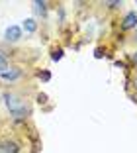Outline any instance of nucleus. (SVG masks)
Instances as JSON below:
<instances>
[{
	"mask_svg": "<svg viewBox=\"0 0 137 153\" xmlns=\"http://www.w3.org/2000/svg\"><path fill=\"white\" fill-rule=\"evenodd\" d=\"M131 61H133V65H135V67H137V51H135V53L131 55Z\"/></svg>",
	"mask_w": 137,
	"mask_h": 153,
	"instance_id": "nucleus-12",
	"label": "nucleus"
},
{
	"mask_svg": "<svg viewBox=\"0 0 137 153\" xmlns=\"http://www.w3.org/2000/svg\"><path fill=\"white\" fill-rule=\"evenodd\" d=\"M133 86H135V88H137V76H135V79H133Z\"/></svg>",
	"mask_w": 137,
	"mask_h": 153,
	"instance_id": "nucleus-13",
	"label": "nucleus"
},
{
	"mask_svg": "<svg viewBox=\"0 0 137 153\" xmlns=\"http://www.w3.org/2000/svg\"><path fill=\"white\" fill-rule=\"evenodd\" d=\"M119 27H121V30H125V32H127V30H135L137 27V12H127L124 16V20H121V24H119Z\"/></svg>",
	"mask_w": 137,
	"mask_h": 153,
	"instance_id": "nucleus-5",
	"label": "nucleus"
},
{
	"mask_svg": "<svg viewBox=\"0 0 137 153\" xmlns=\"http://www.w3.org/2000/svg\"><path fill=\"white\" fill-rule=\"evenodd\" d=\"M33 10H36V14H39V16H45V14H47V2H45V0H36V2H33Z\"/></svg>",
	"mask_w": 137,
	"mask_h": 153,
	"instance_id": "nucleus-7",
	"label": "nucleus"
},
{
	"mask_svg": "<svg viewBox=\"0 0 137 153\" xmlns=\"http://www.w3.org/2000/svg\"><path fill=\"white\" fill-rule=\"evenodd\" d=\"M24 37V32L20 26H8L4 32V39L8 41V43H16V41H20Z\"/></svg>",
	"mask_w": 137,
	"mask_h": 153,
	"instance_id": "nucleus-4",
	"label": "nucleus"
},
{
	"mask_svg": "<svg viewBox=\"0 0 137 153\" xmlns=\"http://www.w3.org/2000/svg\"><path fill=\"white\" fill-rule=\"evenodd\" d=\"M135 41H137V30H135Z\"/></svg>",
	"mask_w": 137,
	"mask_h": 153,
	"instance_id": "nucleus-14",
	"label": "nucleus"
},
{
	"mask_svg": "<svg viewBox=\"0 0 137 153\" xmlns=\"http://www.w3.org/2000/svg\"><path fill=\"white\" fill-rule=\"evenodd\" d=\"M37 27H39V24H37L36 18H26V20H24V24H22V32H26V33H36Z\"/></svg>",
	"mask_w": 137,
	"mask_h": 153,
	"instance_id": "nucleus-6",
	"label": "nucleus"
},
{
	"mask_svg": "<svg viewBox=\"0 0 137 153\" xmlns=\"http://www.w3.org/2000/svg\"><path fill=\"white\" fill-rule=\"evenodd\" d=\"M10 67V61H8V57H6L2 51H0V73H4L6 69Z\"/></svg>",
	"mask_w": 137,
	"mask_h": 153,
	"instance_id": "nucleus-8",
	"label": "nucleus"
},
{
	"mask_svg": "<svg viewBox=\"0 0 137 153\" xmlns=\"http://www.w3.org/2000/svg\"><path fill=\"white\" fill-rule=\"evenodd\" d=\"M24 76V69L22 67H8L4 73H0V81L4 82H16Z\"/></svg>",
	"mask_w": 137,
	"mask_h": 153,
	"instance_id": "nucleus-3",
	"label": "nucleus"
},
{
	"mask_svg": "<svg viewBox=\"0 0 137 153\" xmlns=\"http://www.w3.org/2000/svg\"><path fill=\"white\" fill-rule=\"evenodd\" d=\"M104 4H106L108 8H118V6H121V2H104Z\"/></svg>",
	"mask_w": 137,
	"mask_h": 153,
	"instance_id": "nucleus-11",
	"label": "nucleus"
},
{
	"mask_svg": "<svg viewBox=\"0 0 137 153\" xmlns=\"http://www.w3.org/2000/svg\"><path fill=\"white\" fill-rule=\"evenodd\" d=\"M2 100H4V106L8 108V112L12 114L14 122H26L27 116L31 114V106L27 102V98L20 92H16V90H4Z\"/></svg>",
	"mask_w": 137,
	"mask_h": 153,
	"instance_id": "nucleus-1",
	"label": "nucleus"
},
{
	"mask_svg": "<svg viewBox=\"0 0 137 153\" xmlns=\"http://www.w3.org/2000/svg\"><path fill=\"white\" fill-rule=\"evenodd\" d=\"M61 57H63V49H53V53H51V59H53V61H59Z\"/></svg>",
	"mask_w": 137,
	"mask_h": 153,
	"instance_id": "nucleus-9",
	"label": "nucleus"
},
{
	"mask_svg": "<svg viewBox=\"0 0 137 153\" xmlns=\"http://www.w3.org/2000/svg\"><path fill=\"white\" fill-rule=\"evenodd\" d=\"M39 76L43 79V81H49V79H51V73H49V71H43V73H39Z\"/></svg>",
	"mask_w": 137,
	"mask_h": 153,
	"instance_id": "nucleus-10",
	"label": "nucleus"
},
{
	"mask_svg": "<svg viewBox=\"0 0 137 153\" xmlns=\"http://www.w3.org/2000/svg\"><path fill=\"white\" fill-rule=\"evenodd\" d=\"M22 145L14 137H0V153H20Z\"/></svg>",
	"mask_w": 137,
	"mask_h": 153,
	"instance_id": "nucleus-2",
	"label": "nucleus"
}]
</instances>
